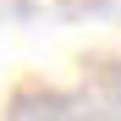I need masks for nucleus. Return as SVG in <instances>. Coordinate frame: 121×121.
<instances>
[]
</instances>
